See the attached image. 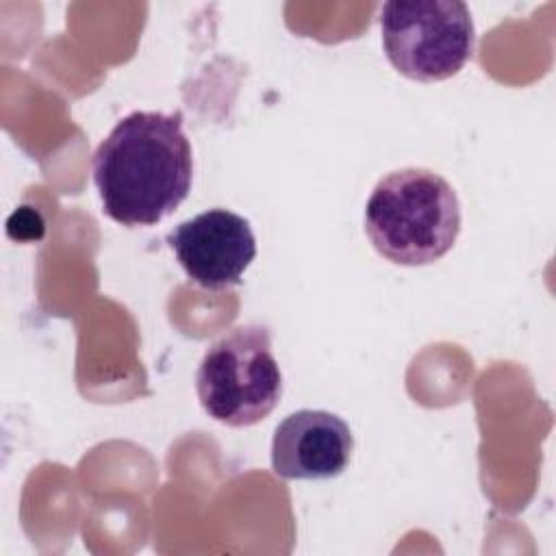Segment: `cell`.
Returning <instances> with one entry per match:
<instances>
[{"instance_id": "1", "label": "cell", "mask_w": 556, "mask_h": 556, "mask_svg": "<svg viewBox=\"0 0 556 556\" xmlns=\"http://www.w3.org/2000/svg\"><path fill=\"white\" fill-rule=\"evenodd\" d=\"M102 211L122 226H154L189 195L193 150L180 113L132 111L91 159Z\"/></svg>"}, {"instance_id": "2", "label": "cell", "mask_w": 556, "mask_h": 556, "mask_svg": "<svg viewBox=\"0 0 556 556\" xmlns=\"http://www.w3.org/2000/svg\"><path fill=\"white\" fill-rule=\"evenodd\" d=\"M460 232V202L437 172L402 167L376 182L365 204V235L395 265H430L445 256Z\"/></svg>"}, {"instance_id": "3", "label": "cell", "mask_w": 556, "mask_h": 556, "mask_svg": "<svg viewBox=\"0 0 556 556\" xmlns=\"http://www.w3.org/2000/svg\"><path fill=\"white\" fill-rule=\"evenodd\" d=\"M195 393L206 415L230 428L265 419L282 395L269 330L245 324L211 343L195 371Z\"/></svg>"}, {"instance_id": "4", "label": "cell", "mask_w": 556, "mask_h": 556, "mask_svg": "<svg viewBox=\"0 0 556 556\" xmlns=\"http://www.w3.org/2000/svg\"><path fill=\"white\" fill-rule=\"evenodd\" d=\"M389 63L417 83L456 76L473 54L476 30L460 0H391L380 9Z\"/></svg>"}, {"instance_id": "5", "label": "cell", "mask_w": 556, "mask_h": 556, "mask_svg": "<svg viewBox=\"0 0 556 556\" xmlns=\"http://www.w3.org/2000/svg\"><path fill=\"white\" fill-rule=\"evenodd\" d=\"M165 241L185 274L208 291L237 287L256 256L250 222L228 208H208L180 222Z\"/></svg>"}, {"instance_id": "6", "label": "cell", "mask_w": 556, "mask_h": 556, "mask_svg": "<svg viewBox=\"0 0 556 556\" xmlns=\"http://www.w3.org/2000/svg\"><path fill=\"white\" fill-rule=\"evenodd\" d=\"M354 437L345 419L330 410L302 408L274 430L271 469L285 480H330L345 471Z\"/></svg>"}]
</instances>
